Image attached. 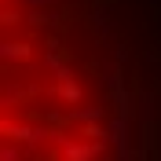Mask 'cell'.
Instances as JSON below:
<instances>
[{"label":"cell","instance_id":"6da1fadb","mask_svg":"<svg viewBox=\"0 0 161 161\" xmlns=\"http://www.w3.org/2000/svg\"><path fill=\"white\" fill-rule=\"evenodd\" d=\"M4 4V161H132L139 139V0Z\"/></svg>","mask_w":161,"mask_h":161}]
</instances>
